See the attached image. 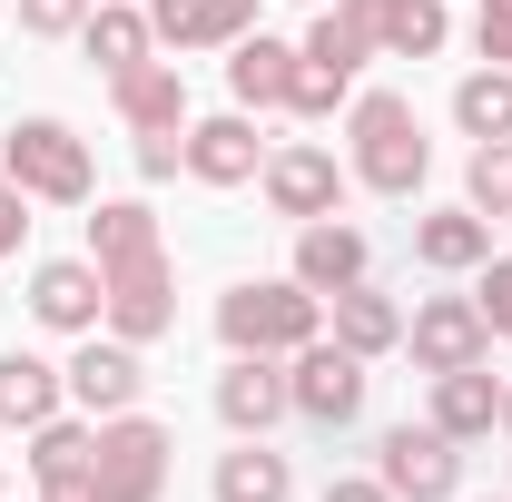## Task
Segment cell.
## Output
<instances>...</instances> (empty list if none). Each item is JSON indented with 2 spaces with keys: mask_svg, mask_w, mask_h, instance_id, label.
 Wrapping results in <instances>:
<instances>
[{
  "mask_svg": "<svg viewBox=\"0 0 512 502\" xmlns=\"http://www.w3.org/2000/svg\"><path fill=\"white\" fill-rule=\"evenodd\" d=\"M168 424H148V414H109L99 424V453H89V473H99V502H158L168 483Z\"/></svg>",
  "mask_w": 512,
  "mask_h": 502,
  "instance_id": "obj_5",
  "label": "cell"
},
{
  "mask_svg": "<svg viewBox=\"0 0 512 502\" xmlns=\"http://www.w3.org/2000/svg\"><path fill=\"white\" fill-rule=\"evenodd\" d=\"M316 286H296V276H286V286H227V296H217V335H227V345H237V355H296V345H316Z\"/></svg>",
  "mask_w": 512,
  "mask_h": 502,
  "instance_id": "obj_3",
  "label": "cell"
},
{
  "mask_svg": "<svg viewBox=\"0 0 512 502\" xmlns=\"http://www.w3.org/2000/svg\"><path fill=\"white\" fill-rule=\"evenodd\" d=\"M296 286H316V296L365 286V237H355V227H335V217L296 227Z\"/></svg>",
  "mask_w": 512,
  "mask_h": 502,
  "instance_id": "obj_14",
  "label": "cell"
},
{
  "mask_svg": "<svg viewBox=\"0 0 512 502\" xmlns=\"http://www.w3.org/2000/svg\"><path fill=\"white\" fill-rule=\"evenodd\" d=\"M109 89H119V119L138 128V138H178V128H188V79H178V69L138 60V69H119Z\"/></svg>",
  "mask_w": 512,
  "mask_h": 502,
  "instance_id": "obj_12",
  "label": "cell"
},
{
  "mask_svg": "<svg viewBox=\"0 0 512 502\" xmlns=\"http://www.w3.org/2000/svg\"><path fill=\"white\" fill-rule=\"evenodd\" d=\"M473 40H483V60H493V69L512 60V0H483V20H473Z\"/></svg>",
  "mask_w": 512,
  "mask_h": 502,
  "instance_id": "obj_30",
  "label": "cell"
},
{
  "mask_svg": "<svg viewBox=\"0 0 512 502\" xmlns=\"http://www.w3.org/2000/svg\"><path fill=\"white\" fill-rule=\"evenodd\" d=\"M256 178H266V207H276V217H296V227H316V217L345 207V168H335L325 148H276Z\"/></svg>",
  "mask_w": 512,
  "mask_h": 502,
  "instance_id": "obj_9",
  "label": "cell"
},
{
  "mask_svg": "<svg viewBox=\"0 0 512 502\" xmlns=\"http://www.w3.org/2000/svg\"><path fill=\"white\" fill-rule=\"evenodd\" d=\"M335 99H345V79H335V69H296V99H286V109H296V119H325V109H335Z\"/></svg>",
  "mask_w": 512,
  "mask_h": 502,
  "instance_id": "obj_29",
  "label": "cell"
},
{
  "mask_svg": "<svg viewBox=\"0 0 512 502\" xmlns=\"http://www.w3.org/2000/svg\"><path fill=\"white\" fill-rule=\"evenodd\" d=\"M404 345H414V365H424V375L483 365V355H493V315L473 306V296H424L414 325H404Z\"/></svg>",
  "mask_w": 512,
  "mask_h": 502,
  "instance_id": "obj_6",
  "label": "cell"
},
{
  "mask_svg": "<svg viewBox=\"0 0 512 502\" xmlns=\"http://www.w3.org/2000/svg\"><path fill=\"white\" fill-rule=\"evenodd\" d=\"M286 394H296V414L306 424H355L365 414V355H345V345H296V375H286Z\"/></svg>",
  "mask_w": 512,
  "mask_h": 502,
  "instance_id": "obj_8",
  "label": "cell"
},
{
  "mask_svg": "<svg viewBox=\"0 0 512 502\" xmlns=\"http://www.w3.org/2000/svg\"><path fill=\"white\" fill-rule=\"evenodd\" d=\"M473 217H512V138L473 148Z\"/></svg>",
  "mask_w": 512,
  "mask_h": 502,
  "instance_id": "obj_27",
  "label": "cell"
},
{
  "mask_svg": "<svg viewBox=\"0 0 512 502\" xmlns=\"http://www.w3.org/2000/svg\"><path fill=\"white\" fill-rule=\"evenodd\" d=\"M325 502H394L384 483H325Z\"/></svg>",
  "mask_w": 512,
  "mask_h": 502,
  "instance_id": "obj_35",
  "label": "cell"
},
{
  "mask_svg": "<svg viewBox=\"0 0 512 502\" xmlns=\"http://www.w3.org/2000/svg\"><path fill=\"white\" fill-rule=\"evenodd\" d=\"M345 138H355V178H365L375 197H414V188H424V168H434L424 128H414V109H404L394 89H375V99H355V119H345Z\"/></svg>",
  "mask_w": 512,
  "mask_h": 502,
  "instance_id": "obj_2",
  "label": "cell"
},
{
  "mask_svg": "<svg viewBox=\"0 0 512 502\" xmlns=\"http://www.w3.org/2000/svg\"><path fill=\"white\" fill-rule=\"evenodd\" d=\"M394 502H453V483H463V453H453V434H434V424H394L384 434V473H375Z\"/></svg>",
  "mask_w": 512,
  "mask_h": 502,
  "instance_id": "obj_7",
  "label": "cell"
},
{
  "mask_svg": "<svg viewBox=\"0 0 512 502\" xmlns=\"http://www.w3.org/2000/svg\"><path fill=\"white\" fill-rule=\"evenodd\" d=\"M473 306L493 315V335H512V256H493V276H483V296Z\"/></svg>",
  "mask_w": 512,
  "mask_h": 502,
  "instance_id": "obj_31",
  "label": "cell"
},
{
  "mask_svg": "<svg viewBox=\"0 0 512 502\" xmlns=\"http://www.w3.org/2000/svg\"><path fill=\"white\" fill-rule=\"evenodd\" d=\"M148 40H158V30H148L138 10H89V60L109 69V79H119V69H138V60H148Z\"/></svg>",
  "mask_w": 512,
  "mask_h": 502,
  "instance_id": "obj_26",
  "label": "cell"
},
{
  "mask_svg": "<svg viewBox=\"0 0 512 502\" xmlns=\"http://www.w3.org/2000/svg\"><path fill=\"white\" fill-rule=\"evenodd\" d=\"M50 502H99V473H79V483H40Z\"/></svg>",
  "mask_w": 512,
  "mask_h": 502,
  "instance_id": "obj_34",
  "label": "cell"
},
{
  "mask_svg": "<svg viewBox=\"0 0 512 502\" xmlns=\"http://www.w3.org/2000/svg\"><path fill=\"white\" fill-rule=\"evenodd\" d=\"M20 237H30V217H20V188H0V256L20 247Z\"/></svg>",
  "mask_w": 512,
  "mask_h": 502,
  "instance_id": "obj_33",
  "label": "cell"
},
{
  "mask_svg": "<svg viewBox=\"0 0 512 502\" xmlns=\"http://www.w3.org/2000/svg\"><path fill=\"white\" fill-rule=\"evenodd\" d=\"M444 0H375V50H394V60H434L444 50Z\"/></svg>",
  "mask_w": 512,
  "mask_h": 502,
  "instance_id": "obj_21",
  "label": "cell"
},
{
  "mask_svg": "<svg viewBox=\"0 0 512 502\" xmlns=\"http://www.w3.org/2000/svg\"><path fill=\"white\" fill-rule=\"evenodd\" d=\"M0 178L20 197H50V207H89V148L60 119H20L10 148H0Z\"/></svg>",
  "mask_w": 512,
  "mask_h": 502,
  "instance_id": "obj_4",
  "label": "cell"
},
{
  "mask_svg": "<svg viewBox=\"0 0 512 502\" xmlns=\"http://www.w3.org/2000/svg\"><path fill=\"white\" fill-rule=\"evenodd\" d=\"M296 69H306V50H286V40H237L227 89H237L247 109H286V99H296Z\"/></svg>",
  "mask_w": 512,
  "mask_h": 502,
  "instance_id": "obj_17",
  "label": "cell"
},
{
  "mask_svg": "<svg viewBox=\"0 0 512 502\" xmlns=\"http://www.w3.org/2000/svg\"><path fill=\"white\" fill-rule=\"evenodd\" d=\"M493 424H503V384L483 375V365H453V375H434V434L483 443Z\"/></svg>",
  "mask_w": 512,
  "mask_h": 502,
  "instance_id": "obj_15",
  "label": "cell"
},
{
  "mask_svg": "<svg viewBox=\"0 0 512 502\" xmlns=\"http://www.w3.org/2000/svg\"><path fill=\"white\" fill-rule=\"evenodd\" d=\"M188 168V138H138V178H178Z\"/></svg>",
  "mask_w": 512,
  "mask_h": 502,
  "instance_id": "obj_32",
  "label": "cell"
},
{
  "mask_svg": "<svg viewBox=\"0 0 512 502\" xmlns=\"http://www.w3.org/2000/svg\"><path fill=\"white\" fill-rule=\"evenodd\" d=\"M453 119H463V138H512V69H473L453 89Z\"/></svg>",
  "mask_w": 512,
  "mask_h": 502,
  "instance_id": "obj_24",
  "label": "cell"
},
{
  "mask_svg": "<svg viewBox=\"0 0 512 502\" xmlns=\"http://www.w3.org/2000/svg\"><path fill=\"white\" fill-rule=\"evenodd\" d=\"M89 453H99L89 424H60V414H50V424H30V473H40V483H79V473H89Z\"/></svg>",
  "mask_w": 512,
  "mask_h": 502,
  "instance_id": "obj_25",
  "label": "cell"
},
{
  "mask_svg": "<svg viewBox=\"0 0 512 502\" xmlns=\"http://www.w3.org/2000/svg\"><path fill=\"white\" fill-rule=\"evenodd\" d=\"M414 256H424L434 276H463V266H483V256H493V227H483L473 207H453V217H424V227H414Z\"/></svg>",
  "mask_w": 512,
  "mask_h": 502,
  "instance_id": "obj_20",
  "label": "cell"
},
{
  "mask_svg": "<svg viewBox=\"0 0 512 502\" xmlns=\"http://www.w3.org/2000/svg\"><path fill=\"white\" fill-rule=\"evenodd\" d=\"M30 315H40V325H60V335H89V325L109 315V286H99V266H79V256H50V266L30 276Z\"/></svg>",
  "mask_w": 512,
  "mask_h": 502,
  "instance_id": "obj_10",
  "label": "cell"
},
{
  "mask_svg": "<svg viewBox=\"0 0 512 502\" xmlns=\"http://www.w3.org/2000/svg\"><path fill=\"white\" fill-rule=\"evenodd\" d=\"M217 502H286V453H266V434H247L217 463Z\"/></svg>",
  "mask_w": 512,
  "mask_h": 502,
  "instance_id": "obj_23",
  "label": "cell"
},
{
  "mask_svg": "<svg viewBox=\"0 0 512 502\" xmlns=\"http://www.w3.org/2000/svg\"><path fill=\"white\" fill-rule=\"evenodd\" d=\"M256 168H266V148H256L247 119H207V128H188V178L237 188V178H256Z\"/></svg>",
  "mask_w": 512,
  "mask_h": 502,
  "instance_id": "obj_16",
  "label": "cell"
},
{
  "mask_svg": "<svg viewBox=\"0 0 512 502\" xmlns=\"http://www.w3.org/2000/svg\"><path fill=\"white\" fill-rule=\"evenodd\" d=\"M89 266L109 286L119 345H148V335L178 325V286H168V247H158V217L148 207H99L89 217Z\"/></svg>",
  "mask_w": 512,
  "mask_h": 502,
  "instance_id": "obj_1",
  "label": "cell"
},
{
  "mask_svg": "<svg viewBox=\"0 0 512 502\" xmlns=\"http://www.w3.org/2000/svg\"><path fill=\"white\" fill-rule=\"evenodd\" d=\"M148 30H158L168 50H227V40L256 30V0H158Z\"/></svg>",
  "mask_w": 512,
  "mask_h": 502,
  "instance_id": "obj_11",
  "label": "cell"
},
{
  "mask_svg": "<svg viewBox=\"0 0 512 502\" xmlns=\"http://www.w3.org/2000/svg\"><path fill=\"white\" fill-rule=\"evenodd\" d=\"M60 394H69L60 365H40V355H0V424H50Z\"/></svg>",
  "mask_w": 512,
  "mask_h": 502,
  "instance_id": "obj_19",
  "label": "cell"
},
{
  "mask_svg": "<svg viewBox=\"0 0 512 502\" xmlns=\"http://www.w3.org/2000/svg\"><path fill=\"white\" fill-rule=\"evenodd\" d=\"M335 345H345V355H365V365H375L384 345H404V315L384 306L375 286H345V296H335Z\"/></svg>",
  "mask_w": 512,
  "mask_h": 502,
  "instance_id": "obj_22",
  "label": "cell"
},
{
  "mask_svg": "<svg viewBox=\"0 0 512 502\" xmlns=\"http://www.w3.org/2000/svg\"><path fill=\"white\" fill-rule=\"evenodd\" d=\"M138 384H148V375H138V355H128V345H79V365H69V394H79L99 424L138 404Z\"/></svg>",
  "mask_w": 512,
  "mask_h": 502,
  "instance_id": "obj_18",
  "label": "cell"
},
{
  "mask_svg": "<svg viewBox=\"0 0 512 502\" xmlns=\"http://www.w3.org/2000/svg\"><path fill=\"white\" fill-rule=\"evenodd\" d=\"M217 414H227L237 434H266L276 414H296V394H286V375H276V355H237V365L217 375Z\"/></svg>",
  "mask_w": 512,
  "mask_h": 502,
  "instance_id": "obj_13",
  "label": "cell"
},
{
  "mask_svg": "<svg viewBox=\"0 0 512 502\" xmlns=\"http://www.w3.org/2000/svg\"><path fill=\"white\" fill-rule=\"evenodd\" d=\"M20 30L30 40H69V30H89V0H20Z\"/></svg>",
  "mask_w": 512,
  "mask_h": 502,
  "instance_id": "obj_28",
  "label": "cell"
},
{
  "mask_svg": "<svg viewBox=\"0 0 512 502\" xmlns=\"http://www.w3.org/2000/svg\"><path fill=\"white\" fill-rule=\"evenodd\" d=\"M503 434H512V384H503Z\"/></svg>",
  "mask_w": 512,
  "mask_h": 502,
  "instance_id": "obj_36",
  "label": "cell"
}]
</instances>
